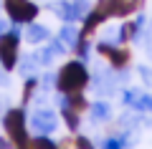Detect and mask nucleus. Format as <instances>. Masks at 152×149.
<instances>
[{"mask_svg":"<svg viewBox=\"0 0 152 149\" xmlns=\"http://www.w3.org/2000/svg\"><path fill=\"white\" fill-rule=\"evenodd\" d=\"M89 86V71L81 61H69L56 76V89L61 94H79Z\"/></svg>","mask_w":152,"mask_h":149,"instance_id":"1","label":"nucleus"},{"mask_svg":"<svg viewBox=\"0 0 152 149\" xmlns=\"http://www.w3.org/2000/svg\"><path fill=\"white\" fill-rule=\"evenodd\" d=\"M3 126L8 132V139L18 149L31 147V139H28V119H26V111L23 109H8V114L3 116Z\"/></svg>","mask_w":152,"mask_h":149,"instance_id":"2","label":"nucleus"},{"mask_svg":"<svg viewBox=\"0 0 152 149\" xmlns=\"http://www.w3.org/2000/svg\"><path fill=\"white\" fill-rule=\"evenodd\" d=\"M18 48H20V31L13 28L0 36V66L3 71H13L18 66Z\"/></svg>","mask_w":152,"mask_h":149,"instance_id":"3","label":"nucleus"},{"mask_svg":"<svg viewBox=\"0 0 152 149\" xmlns=\"http://www.w3.org/2000/svg\"><path fill=\"white\" fill-rule=\"evenodd\" d=\"M3 8H5L8 18H10L13 23H33L36 20V15L41 13V8L33 3V0H3Z\"/></svg>","mask_w":152,"mask_h":149,"instance_id":"4","label":"nucleus"},{"mask_svg":"<svg viewBox=\"0 0 152 149\" xmlns=\"http://www.w3.org/2000/svg\"><path fill=\"white\" fill-rule=\"evenodd\" d=\"M99 53L102 56H107L109 58V63L114 66V68H127V66H129V51H127V48H119V46H112V43H107V41H102L99 43Z\"/></svg>","mask_w":152,"mask_h":149,"instance_id":"5","label":"nucleus"},{"mask_svg":"<svg viewBox=\"0 0 152 149\" xmlns=\"http://www.w3.org/2000/svg\"><path fill=\"white\" fill-rule=\"evenodd\" d=\"M31 126L36 129L38 134H43V137H46V134H51L56 126H58V121H56V114L53 111H48V109H38V111L31 116Z\"/></svg>","mask_w":152,"mask_h":149,"instance_id":"6","label":"nucleus"},{"mask_svg":"<svg viewBox=\"0 0 152 149\" xmlns=\"http://www.w3.org/2000/svg\"><path fill=\"white\" fill-rule=\"evenodd\" d=\"M142 5H145V0H114V18H127L142 10Z\"/></svg>","mask_w":152,"mask_h":149,"instance_id":"7","label":"nucleus"},{"mask_svg":"<svg viewBox=\"0 0 152 149\" xmlns=\"http://www.w3.org/2000/svg\"><path fill=\"white\" fill-rule=\"evenodd\" d=\"M26 38H28V43H43V41H48V28H43V25H38V23H28V28H26Z\"/></svg>","mask_w":152,"mask_h":149,"instance_id":"8","label":"nucleus"},{"mask_svg":"<svg viewBox=\"0 0 152 149\" xmlns=\"http://www.w3.org/2000/svg\"><path fill=\"white\" fill-rule=\"evenodd\" d=\"M79 38H81V33L76 31V28L71 25V23H66V25L61 28V43H64V46H69V48H76Z\"/></svg>","mask_w":152,"mask_h":149,"instance_id":"9","label":"nucleus"},{"mask_svg":"<svg viewBox=\"0 0 152 149\" xmlns=\"http://www.w3.org/2000/svg\"><path fill=\"white\" fill-rule=\"evenodd\" d=\"M142 18H137V20H129V23H124V25L119 28V41L124 43V41H132V38L137 36V31H140V25H142Z\"/></svg>","mask_w":152,"mask_h":149,"instance_id":"10","label":"nucleus"},{"mask_svg":"<svg viewBox=\"0 0 152 149\" xmlns=\"http://www.w3.org/2000/svg\"><path fill=\"white\" fill-rule=\"evenodd\" d=\"M61 106H71V109H76V111H84V109H89V101L81 96V91H79V94H66V99L61 101Z\"/></svg>","mask_w":152,"mask_h":149,"instance_id":"11","label":"nucleus"},{"mask_svg":"<svg viewBox=\"0 0 152 149\" xmlns=\"http://www.w3.org/2000/svg\"><path fill=\"white\" fill-rule=\"evenodd\" d=\"M61 114H64L66 126H69L71 132H76V129H79V124H81V119H79V111H76V109H71V106H61Z\"/></svg>","mask_w":152,"mask_h":149,"instance_id":"12","label":"nucleus"},{"mask_svg":"<svg viewBox=\"0 0 152 149\" xmlns=\"http://www.w3.org/2000/svg\"><path fill=\"white\" fill-rule=\"evenodd\" d=\"M28 149H61V147L53 142V139L43 137V134H38L36 139H31V147H28Z\"/></svg>","mask_w":152,"mask_h":149,"instance_id":"13","label":"nucleus"},{"mask_svg":"<svg viewBox=\"0 0 152 149\" xmlns=\"http://www.w3.org/2000/svg\"><path fill=\"white\" fill-rule=\"evenodd\" d=\"M109 104H104V101H96V104H91V116L96 119V121H104V119H109Z\"/></svg>","mask_w":152,"mask_h":149,"instance_id":"14","label":"nucleus"},{"mask_svg":"<svg viewBox=\"0 0 152 149\" xmlns=\"http://www.w3.org/2000/svg\"><path fill=\"white\" fill-rule=\"evenodd\" d=\"M140 96H142V91H137V89L124 91V104H127V106H134V109H137V101H140Z\"/></svg>","mask_w":152,"mask_h":149,"instance_id":"15","label":"nucleus"},{"mask_svg":"<svg viewBox=\"0 0 152 149\" xmlns=\"http://www.w3.org/2000/svg\"><path fill=\"white\" fill-rule=\"evenodd\" d=\"M36 86H38V78H28L26 81V86H23V101H28V99H33V91H36Z\"/></svg>","mask_w":152,"mask_h":149,"instance_id":"16","label":"nucleus"},{"mask_svg":"<svg viewBox=\"0 0 152 149\" xmlns=\"http://www.w3.org/2000/svg\"><path fill=\"white\" fill-rule=\"evenodd\" d=\"M137 109H140V111H152V96L150 94H142L140 101H137Z\"/></svg>","mask_w":152,"mask_h":149,"instance_id":"17","label":"nucleus"},{"mask_svg":"<svg viewBox=\"0 0 152 149\" xmlns=\"http://www.w3.org/2000/svg\"><path fill=\"white\" fill-rule=\"evenodd\" d=\"M127 142L124 139H117V137H109L107 142H104V149H124Z\"/></svg>","mask_w":152,"mask_h":149,"instance_id":"18","label":"nucleus"},{"mask_svg":"<svg viewBox=\"0 0 152 149\" xmlns=\"http://www.w3.org/2000/svg\"><path fill=\"white\" fill-rule=\"evenodd\" d=\"M76 149H94V144L89 142V137H76Z\"/></svg>","mask_w":152,"mask_h":149,"instance_id":"19","label":"nucleus"},{"mask_svg":"<svg viewBox=\"0 0 152 149\" xmlns=\"http://www.w3.org/2000/svg\"><path fill=\"white\" fill-rule=\"evenodd\" d=\"M142 76H145V81H152V71H147V68H142Z\"/></svg>","mask_w":152,"mask_h":149,"instance_id":"20","label":"nucleus"},{"mask_svg":"<svg viewBox=\"0 0 152 149\" xmlns=\"http://www.w3.org/2000/svg\"><path fill=\"white\" fill-rule=\"evenodd\" d=\"M13 142H5V139H0V149H10Z\"/></svg>","mask_w":152,"mask_h":149,"instance_id":"21","label":"nucleus"},{"mask_svg":"<svg viewBox=\"0 0 152 149\" xmlns=\"http://www.w3.org/2000/svg\"><path fill=\"white\" fill-rule=\"evenodd\" d=\"M5 31H8V23H5V20H0V36H3Z\"/></svg>","mask_w":152,"mask_h":149,"instance_id":"22","label":"nucleus"}]
</instances>
